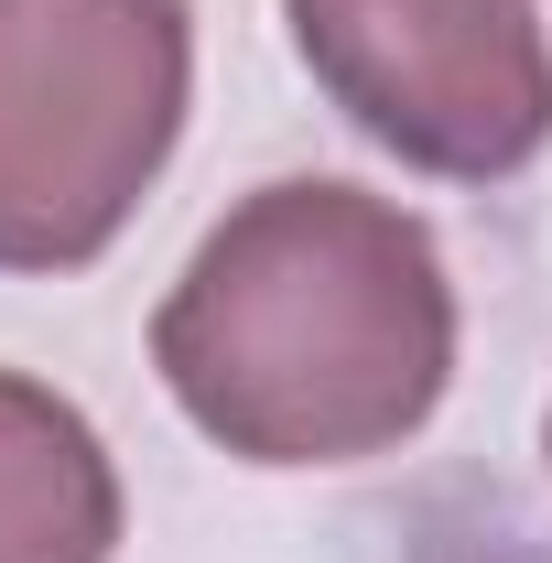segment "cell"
I'll return each instance as SVG.
<instances>
[{"mask_svg": "<svg viewBox=\"0 0 552 563\" xmlns=\"http://www.w3.org/2000/svg\"><path fill=\"white\" fill-rule=\"evenodd\" d=\"M542 455H552V412H542Z\"/></svg>", "mask_w": 552, "mask_h": 563, "instance_id": "5b68a950", "label": "cell"}, {"mask_svg": "<svg viewBox=\"0 0 552 563\" xmlns=\"http://www.w3.org/2000/svg\"><path fill=\"white\" fill-rule=\"evenodd\" d=\"M196 109L185 0H0V272H87Z\"/></svg>", "mask_w": 552, "mask_h": 563, "instance_id": "7a4b0ae2", "label": "cell"}, {"mask_svg": "<svg viewBox=\"0 0 552 563\" xmlns=\"http://www.w3.org/2000/svg\"><path fill=\"white\" fill-rule=\"evenodd\" d=\"M185 422L250 466H357L412 444L455 379V272L368 185L281 174L196 239L152 314Z\"/></svg>", "mask_w": 552, "mask_h": 563, "instance_id": "6da1fadb", "label": "cell"}, {"mask_svg": "<svg viewBox=\"0 0 552 563\" xmlns=\"http://www.w3.org/2000/svg\"><path fill=\"white\" fill-rule=\"evenodd\" d=\"M292 55L390 163L509 185L552 141V44L531 0H281Z\"/></svg>", "mask_w": 552, "mask_h": 563, "instance_id": "3957f363", "label": "cell"}, {"mask_svg": "<svg viewBox=\"0 0 552 563\" xmlns=\"http://www.w3.org/2000/svg\"><path fill=\"white\" fill-rule=\"evenodd\" d=\"M120 466L66 390L0 368V563H109Z\"/></svg>", "mask_w": 552, "mask_h": 563, "instance_id": "277c9868", "label": "cell"}]
</instances>
